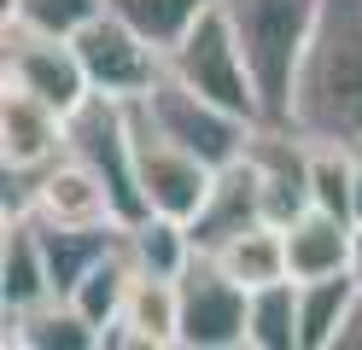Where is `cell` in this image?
Listing matches in <instances>:
<instances>
[{
  "label": "cell",
  "instance_id": "6da1fadb",
  "mask_svg": "<svg viewBox=\"0 0 362 350\" xmlns=\"http://www.w3.org/2000/svg\"><path fill=\"white\" fill-rule=\"evenodd\" d=\"M286 129L362 158V0H322V23L298 64Z\"/></svg>",
  "mask_w": 362,
  "mask_h": 350
},
{
  "label": "cell",
  "instance_id": "7a4b0ae2",
  "mask_svg": "<svg viewBox=\"0 0 362 350\" xmlns=\"http://www.w3.org/2000/svg\"><path fill=\"white\" fill-rule=\"evenodd\" d=\"M234 35L245 47V64L263 93V123L292 117V88H298V64L310 53V35L322 23V0H222Z\"/></svg>",
  "mask_w": 362,
  "mask_h": 350
},
{
  "label": "cell",
  "instance_id": "3957f363",
  "mask_svg": "<svg viewBox=\"0 0 362 350\" xmlns=\"http://www.w3.org/2000/svg\"><path fill=\"white\" fill-rule=\"evenodd\" d=\"M164 59H170V76L199 88L205 100H216V105H228L240 117H252V123H263L257 76H252V64H245V47H240V35H234V23H228L222 6H211L181 41H170Z\"/></svg>",
  "mask_w": 362,
  "mask_h": 350
},
{
  "label": "cell",
  "instance_id": "277c9868",
  "mask_svg": "<svg viewBox=\"0 0 362 350\" xmlns=\"http://www.w3.org/2000/svg\"><path fill=\"white\" fill-rule=\"evenodd\" d=\"M129 129H134V170H141V193L158 216L175 222H199L211 187H216V163H205L199 152H187L181 140H170L164 129L146 117L141 100H129Z\"/></svg>",
  "mask_w": 362,
  "mask_h": 350
},
{
  "label": "cell",
  "instance_id": "5b68a950",
  "mask_svg": "<svg viewBox=\"0 0 362 350\" xmlns=\"http://www.w3.org/2000/svg\"><path fill=\"white\" fill-rule=\"evenodd\" d=\"M71 152L105 181L117 222H146L152 204L141 193V170H134V129H129V100H105L94 93L88 105L71 111Z\"/></svg>",
  "mask_w": 362,
  "mask_h": 350
},
{
  "label": "cell",
  "instance_id": "8992f818",
  "mask_svg": "<svg viewBox=\"0 0 362 350\" xmlns=\"http://www.w3.org/2000/svg\"><path fill=\"white\" fill-rule=\"evenodd\" d=\"M71 41L82 53V70H88V82H94V93H105V100H146L158 88V76L170 70L164 47L146 30H134L123 12H111V6L100 18H88Z\"/></svg>",
  "mask_w": 362,
  "mask_h": 350
},
{
  "label": "cell",
  "instance_id": "52a82bcc",
  "mask_svg": "<svg viewBox=\"0 0 362 350\" xmlns=\"http://www.w3.org/2000/svg\"><path fill=\"white\" fill-rule=\"evenodd\" d=\"M0 82L41 93L64 117L94 100V82L82 70L76 41L53 35V30H35V23H18V18H6V30H0Z\"/></svg>",
  "mask_w": 362,
  "mask_h": 350
},
{
  "label": "cell",
  "instance_id": "ba28073f",
  "mask_svg": "<svg viewBox=\"0 0 362 350\" xmlns=\"http://www.w3.org/2000/svg\"><path fill=\"white\" fill-rule=\"evenodd\" d=\"M146 117L158 129H164L170 140H181L187 152H199L205 163H234V158H245V146H252V134H257V123L252 117H240V111H228V105H216V100H205L199 88H187L181 76H158V88L146 93Z\"/></svg>",
  "mask_w": 362,
  "mask_h": 350
},
{
  "label": "cell",
  "instance_id": "9c48e42d",
  "mask_svg": "<svg viewBox=\"0 0 362 350\" xmlns=\"http://www.w3.org/2000/svg\"><path fill=\"white\" fill-rule=\"evenodd\" d=\"M245 315H252V292L199 251L181 269V344L187 350H245Z\"/></svg>",
  "mask_w": 362,
  "mask_h": 350
},
{
  "label": "cell",
  "instance_id": "30bf717a",
  "mask_svg": "<svg viewBox=\"0 0 362 350\" xmlns=\"http://www.w3.org/2000/svg\"><path fill=\"white\" fill-rule=\"evenodd\" d=\"M64 152H71V117L30 88L0 82V170L35 175Z\"/></svg>",
  "mask_w": 362,
  "mask_h": 350
},
{
  "label": "cell",
  "instance_id": "8fae6325",
  "mask_svg": "<svg viewBox=\"0 0 362 350\" xmlns=\"http://www.w3.org/2000/svg\"><path fill=\"white\" fill-rule=\"evenodd\" d=\"M18 181H24V210L35 222H47V228H100V222H117L105 181L88 170L76 152H64V158L47 163V170L18 175Z\"/></svg>",
  "mask_w": 362,
  "mask_h": 350
},
{
  "label": "cell",
  "instance_id": "7c38bea8",
  "mask_svg": "<svg viewBox=\"0 0 362 350\" xmlns=\"http://www.w3.org/2000/svg\"><path fill=\"white\" fill-rule=\"evenodd\" d=\"M181 344V280L134 274L123 315L100 333V350H170Z\"/></svg>",
  "mask_w": 362,
  "mask_h": 350
},
{
  "label": "cell",
  "instance_id": "4fadbf2b",
  "mask_svg": "<svg viewBox=\"0 0 362 350\" xmlns=\"http://www.w3.org/2000/svg\"><path fill=\"white\" fill-rule=\"evenodd\" d=\"M0 292H6V310H35V303L59 298L47 245H41V222L30 210H6V228H0Z\"/></svg>",
  "mask_w": 362,
  "mask_h": 350
},
{
  "label": "cell",
  "instance_id": "5bb4252c",
  "mask_svg": "<svg viewBox=\"0 0 362 350\" xmlns=\"http://www.w3.org/2000/svg\"><path fill=\"white\" fill-rule=\"evenodd\" d=\"M252 222H263V181H257L252 152H245V158L216 170V187H211V199H205V210H199V222H193V245L216 251L222 240H234V233L252 228Z\"/></svg>",
  "mask_w": 362,
  "mask_h": 350
},
{
  "label": "cell",
  "instance_id": "9a60e30c",
  "mask_svg": "<svg viewBox=\"0 0 362 350\" xmlns=\"http://www.w3.org/2000/svg\"><path fill=\"white\" fill-rule=\"evenodd\" d=\"M351 245H356V222L333 216L322 204H310L298 222H286V269H292V280L351 269Z\"/></svg>",
  "mask_w": 362,
  "mask_h": 350
},
{
  "label": "cell",
  "instance_id": "2e32d148",
  "mask_svg": "<svg viewBox=\"0 0 362 350\" xmlns=\"http://www.w3.org/2000/svg\"><path fill=\"white\" fill-rule=\"evenodd\" d=\"M356 298H362V280L351 269L298 280V344L304 350H339V333H345Z\"/></svg>",
  "mask_w": 362,
  "mask_h": 350
},
{
  "label": "cell",
  "instance_id": "e0dca14e",
  "mask_svg": "<svg viewBox=\"0 0 362 350\" xmlns=\"http://www.w3.org/2000/svg\"><path fill=\"white\" fill-rule=\"evenodd\" d=\"M6 344H18V350H100V327L71 298H47L35 310H6Z\"/></svg>",
  "mask_w": 362,
  "mask_h": 350
},
{
  "label": "cell",
  "instance_id": "ac0fdd59",
  "mask_svg": "<svg viewBox=\"0 0 362 350\" xmlns=\"http://www.w3.org/2000/svg\"><path fill=\"white\" fill-rule=\"evenodd\" d=\"M211 257L240 280L245 292L269 286V280H292V269H286V228H275V222H252V228H240L234 240H222Z\"/></svg>",
  "mask_w": 362,
  "mask_h": 350
},
{
  "label": "cell",
  "instance_id": "d6986e66",
  "mask_svg": "<svg viewBox=\"0 0 362 350\" xmlns=\"http://www.w3.org/2000/svg\"><path fill=\"white\" fill-rule=\"evenodd\" d=\"M123 245H129V257H134V269H141V274H164V280H181V269L199 257L193 228L175 222V216H158V210H152L146 222H129Z\"/></svg>",
  "mask_w": 362,
  "mask_h": 350
},
{
  "label": "cell",
  "instance_id": "ffe728a7",
  "mask_svg": "<svg viewBox=\"0 0 362 350\" xmlns=\"http://www.w3.org/2000/svg\"><path fill=\"white\" fill-rule=\"evenodd\" d=\"M123 233H129V228H123ZM134 274H141V269H134L129 245H111V251H105V257H100V263L88 269V274H82V280H76V286L64 292V298H71L76 310H82V315H88V321H94L100 333H105V327L123 315V303H129V286H134Z\"/></svg>",
  "mask_w": 362,
  "mask_h": 350
},
{
  "label": "cell",
  "instance_id": "44dd1931",
  "mask_svg": "<svg viewBox=\"0 0 362 350\" xmlns=\"http://www.w3.org/2000/svg\"><path fill=\"white\" fill-rule=\"evenodd\" d=\"M245 350H304L298 344V280H269L252 292Z\"/></svg>",
  "mask_w": 362,
  "mask_h": 350
},
{
  "label": "cell",
  "instance_id": "7402d4cb",
  "mask_svg": "<svg viewBox=\"0 0 362 350\" xmlns=\"http://www.w3.org/2000/svg\"><path fill=\"white\" fill-rule=\"evenodd\" d=\"M356 170H362V158L351 146L310 140V199L345 222H351V199H356Z\"/></svg>",
  "mask_w": 362,
  "mask_h": 350
},
{
  "label": "cell",
  "instance_id": "603a6c76",
  "mask_svg": "<svg viewBox=\"0 0 362 350\" xmlns=\"http://www.w3.org/2000/svg\"><path fill=\"white\" fill-rule=\"evenodd\" d=\"M105 6L123 12L134 30H146V35L170 53V41H181L211 6H222V0H105Z\"/></svg>",
  "mask_w": 362,
  "mask_h": 350
},
{
  "label": "cell",
  "instance_id": "cb8c5ba5",
  "mask_svg": "<svg viewBox=\"0 0 362 350\" xmlns=\"http://www.w3.org/2000/svg\"><path fill=\"white\" fill-rule=\"evenodd\" d=\"M0 12L18 23H35V30H53V35H76L88 18L105 12V0H0Z\"/></svg>",
  "mask_w": 362,
  "mask_h": 350
},
{
  "label": "cell",
  "instance_id": "d4e9b609",
  "mask_svg": "<svg viewBox=\"0 0 362 350\" xmlns=\"http://www.w3.org/2000/svg\"><path fill=\"white\" fill-rule=\"evenodd\" d=\"M339 350H362V298H356V310L345 321V333H339Z\"/></svg>",
  "mask_w": 362,
  "mask_h": 350
},
{
  "label": "cell",
  "instance_id": "484cf974",
  "mask_svg": "<svg viewBox=\"0 0 362 350\" xmlns=\"http://www.w3.org/2000/svg\"><path fill=\"white\" fill-rule=\"evenodd\" d=\"M351 222L362 228V170H356V199H351Z\"/></svg>",
  "mask_w": 362,
  "mask_h": 350
},
{
  "label": "cell",
  "instance_id": "4316f807",
  "mask_svg": "<svg viewBox=\"0 0 362 350\" xmlns=\"http://www.w3.org/2000/svg\"><path fill=\"white\" fill-rule=\"evenodd\" d=\"M351 274L362 280V228H356V245H351Z\"/></svg>",
  "mask_w": 362,
  "mask_h": 350
}]
</instances>
